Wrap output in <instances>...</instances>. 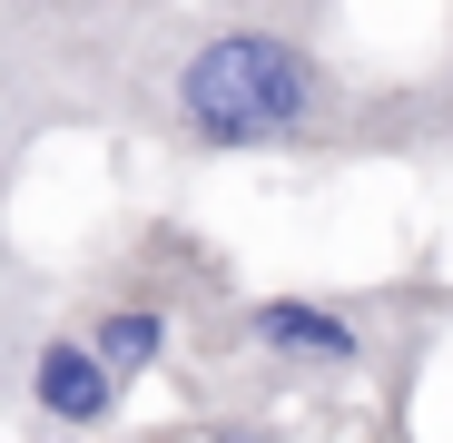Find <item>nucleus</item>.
Segmentation results:
<instances>
[{
    "instance_id": "f257e3e1",
    "label": "nucleus",
    "mask_w": 453,
    "mask_h": 443,
    "mask_svg": "<svg viewBox=\"0 0 453 443\" xmlns=\"http://www.w3.org/2000/svg\"><path fill=\"white\" fill-rule=\"evenodd\" d=\"M178 168L286 158V168H443L453 158V69H365L326 30L178 11L138 50L119 128Z\"/></svg>"
},
{
    "instance_id": "f03ea898",
    "label": "nucleus",
    "mask_w": 453,
    "mask_h": 443,
    "mask_svg": "<svg viewBox=\"0 0 453 443\" xmlns=\"http://www.w3.org/2000/svg\"><path fill=\"white\" fill-rule=\"evenodd\" d=\"M237 295H247L237 266L188 217H138L128 237H109L80 266V286H59V316L89 335V355L119 385H138V375H158L178 355H207V335L226 325Z\"/></svg>"
},
{
    "instance_id": "7ed1b4c3",
    "label": "nucleus",
    "mask_w": 453,
    "mask_h": 443,
    "mask_svg": "<svg viewBox=\"0 0 453 443\" xmlns=\"http://www.w3.org/2000/svg\"><path fill=\"white\" fill-rule=\"evenodd\" d=\"M178 0H0V80L59 128H119V89Z\"/></svg>"
},
{
    "instance_id": "20e7f679",
    "label": "nucleus",
    "mask_w": 453,
    "mask_h": 443,
    "mask_svg": "<svg viewBox=\"0 0 453 443\" xmlns=\"http://www.w3.org/2000/svg\"><path fill=\"white\" fill-rule=\"evenodd\" d=\"M395 345H404V306H395L385 286H365V295L286 286V295H237L197 364L247 375V385H296V394L316 385V394H335V385L385 375Z\"/></svg>"
},
{
    "instance_id": "39448f33",
    "label": "nucleus",
    "mask_w": 453,
    "mask_h": 443,
    "mask_svg": "<svg viewBox=\"0 0 453 443\" xmlns=\"http://www.w3.org/2000/svg\"><path fill=\"white\" fill-rule=\"evenodd\" d=\"M20 404L40 414V433H80L89 443V433H109L128 414V385L89 355V335L50 306V325L30 335V364H20Z\"/></svg>"
},
{
    "instance_id": "423d86ee",
    "label": "nucleus",
    "mask_w": 453,
    "mask_h": 443,
    "mask_svg": "<svg viewBox=\"0 0 453 443\" xmlns=\"http://www.w3.org/2000/svg\"><path fill=\"white\" fill-rule=\"evenodd\" d=\"M50 306H59V286L20 256H0V414L20 404V364H30V335L50 325Z\"/></svg>"
},
{
    "instance_id": "0eeeda50",
    "label": "nucleus",
    "mask_w": 453,
    "mask_h": 443,
    "mask_svg": "<svg viewBox=\"0 0 453 443\" xmlns=\"http://www.w3.org/2000/svg\"><path fill=\"white\" fill-rule=\"evenodd\" d=\"M188 11H226V20H276V30H335L345 0H188Z\"/></svg>"
},
{
    "instance_id": "6e6552de",
    "label": "nucleus",
    "mask_w": 453,
    "mask_h": 443,
    "mask_svg": "<svg viewBox=\"0 0 453 443\" xmlns=\"http://www.w3.org/2000/svg\"><path fill=\"white\" fill-rule=\"evenodd\" d=\"M40 138H50V128L30 118V99H20L11 80H0V148H40Z\"/></svg>"
},
{
    "instance_id": "1a4fd4ad",
    "label": "nucleus",
    "mask_w": 453,
    "mask_h": 443,
    "mask_svg": "<svg viewBox=\"0 0 453 443\" xmlns=\"http://www.w3.org/2000/svg\"><path fill=\"white\" fill-rule=\"evenodd\" d=\"M20 168H30V148H0V256H11V187H20Z\"/></svg>"
},
{
    "instance_id": "9d476101",
    "label": "nucleus",
    "mask_w": 453,
    "mask_h": 443,
    "mask_svg": "<svg viewBox=\"0 0 453 443\" xmlns=\"http://www.w3.org/2000/svg\"><path fill=\"white\" fill-rule=\"evenodd\" d=\"M197 443H276V433H266V424H247V414H226V424H207Z\"/></svg>"
},
{
    "instance_id": "9b49d317",
    "label": "nucleus",
    "mask_w": 453,
    "mask_h": 443,
    "mask_svg": "<svg viewBox=\"0 0 453 443\" xmlns=\"http://www.w3.org/2000/svg\"><path fill=\"white\" fill-rule=\"evenodd\" d=\"M30 443H80V433H30Z\"/></svg>"
},
{
    "instance_id": "f8f14e48",
    "label": "nucleus",
    "mask_w": 453,
    "mask_h": 443,
    "mask_svg": "<svg viewBox=\"0 0 453 443\" xmlns=\"http://www.w3.org/2000/svg\"><path fill=\"white\" fill-rule=\"evenodd\" d=\"M148 443H188V433H148Z\"/></svg>"
}]
</instances>
